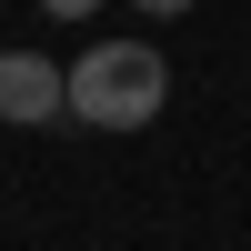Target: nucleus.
Masks as SVG:
<instances>
[{
	"label": "nucleus",
	"instance_id": "20e7f679",
	"mask_svg": "<svg viewBox=\"0 0 251 251\" xmlns=\"http://www.w3.org/2000/svg\"><path fill=\"white\" fill-rule=\"evenodd\" d=\"M181 10H191V0H141V20H181Z\"/></svg>",
	"mask_w": 251,
	"mask_h": 251
},
{
	"label": "nucleus",
	"instance_id": "7ed1b4c3",
	"mask_svg": "<svg viewBox=\"0 0 251 251\" xmlns=\"http://www.w3.org/2000/svg\"><path fill=\"white\" fill-rule=\"evenodd\" d=\"M40 10H50V20H91L100 0H40Z\"/></svg>",
	"mask_w": 251,
	"mask_h": 251
},
{
	"label": "nucleus",
	"instance_id": "f257e3e1",
	"mask_svg": "<svg viewBox=\"0 0 251 251\" xmlns=\"http://www.w3.org/2000/svg\"><path fill=\"white\" fill-rule=\"evenodd\" d=\"M161 100H171V60L151 40H100L60 71V111L91 121V131H151Z\"/></svg>",
	"mask_w": 251,
	"mask_h": 251
},
{
	"label": "nucleus",
	"instance_id": "f03ea898",
	"mask_svg": "<svg viewBox=\"0 0 251 251\" xmlns=\"http://www.w3.org/2000/svg\"><path fill=\"white\" fill-rule=\"evenodd\" d=\"M0 121H60V60L50 50H0Z\"/></svg>",
	"mask_w": 251,
	"mask_h": 251
}]
</instances>
